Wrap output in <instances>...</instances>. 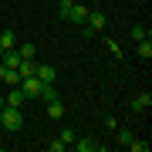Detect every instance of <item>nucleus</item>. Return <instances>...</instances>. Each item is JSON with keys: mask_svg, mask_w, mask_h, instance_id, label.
<instances>
[{"mask_svg": "<svg viewBox=\"0 0 152 152\" xmlns=\"http://www.w3.org/2000/svg\"><path fill=\"white\" fill-rule=\"evenodd\" d=\"M85 34L91 37V34H105V27H108V14L105 10H88V20L81 24Z\"/></svg>", "mask_w": 152, "mask_h": 152, "instance_id": "2", "label": "nucleus"}, {"mask_svg": "<svg viewBox=\"0 0 152 152\" xmlns=\"http://www.w3.org/2000/svg\"><path fill=\"white\" fill-rule=\"evenodd\" d=\"M149 108H152V95H149V91H139L135 98H132V112H135V115L149 112Z\"/></svg>", "mask_w": 152, "mask_h": 152, "instance_id": "6", "label": "nucleus"}, {"mask_svg": "<svg viewBox=\"0 0 152 152\" xmlns=\"http://www.w3.org/2000/svg\"><path fill=\"white\" fill-rule=\"evenodd\" d=\"M125 149H132V152H149V142H142V139H135V135H132Z\"/></svg>", "mask_w": 152, "mask_h": 152, "instance_id": "18", "label": "nucleus"}, {"mask_svg": "<svg viewBox=\"0 0 152 152\" xmlns=\"http://www.w3.org/2000/svg\"><path fill=\"white\" fill-rule=\"evenodd\" d=\"M88 10H91V7H88V4H78V0H75V10H71V17H68V20L81 27V24L88 20Z\"/></svg>", "mask_w": 152, "mask_h": 152, "instance_id": "8", "label": "nucleus"}, {"mask_svg": "<svg viewBox=\"0 0 152 152\" xmlns=\"http://www.w3.org/2000/svg\"><path fill=\"white\" fill-rule=\"evenodd\" d=\"M0 125H4V132H20L24 129V112L14 108V105H4L0 108Z\"/></svg>", "mask_w": 152, "mask_h": 152, "instance_id": "1", "label": "nucleus"}, {"mask_svg": "<svg viewBox=\"0 0 152 152\" xmlns=\"http://www.w3.org/2000/svg\"><path fill=\"white\" fill-rule=\"evenodd\" d=\"M17 88H20V91L27 95V98H41L44 81H37V78H20V85H17Z\"/></svg>", "mask_w": 152, "mask_h": 152, "instance_id": "3", "label": "nucleus"}, {"mask_svg": "<svg viewBox=\"0 0 152 152\" xmlns=\"http://www.w3.org/2000/svg\"><path fill=\"white\" fill-rule=\"evenodd\" d=\"M71 10H75V0H61V4H58V14H61V20H68V17H71Z\"/></svg>", "mask_w": 152, "mask_h": 152, "instance_id": "17", "label": "nucleus"}, {"mask_svg": "<svg viewBox=\"0 0 152 152\" xmlns=\"http://www.w3.org/2000/svg\"><path fill=\"white\" fill-rule=\"evenodd\" d=\"M129 34H132V41H145V37H152V34H149L145 27H142V24H135V27H132Z\"/></svg>", "mask_w": 152, "mask_h": 152, "instance_id": "19", "label": "nucleus"}, {"mask_svg": "<svg viewBox=\"0 0 152 152\" xmlns=\"http://www.w3.org/2000/svg\"><path fill=\"white\" fill-rule=\"evenodd\" d=\"M10 48H17V34L14 31H4V34H0V51H10Z\"/></svg>", "mask_w": 152, "mask_h": 152, "instance_id": "14", "label": "nucleus"}, {"mask_svg": "<svg viewBox=\"0 0 152 152\" xmlns=\"http://www.w3.org/2000/svg\"><path fill=\"white\" fill-rule=\"evenodd\" d=\"M34 71H37V61H20L17 64V75L20 78H34Z\"/></svg>", "mask_w": 152, "mask_h": 152, "instance_id": "15", "label": "nucleus"}, {"mask_svg": "<svg viewBox=\"0 0 152 152\" xmlns=\"http://www.w3.org/2000/svg\"><path fill=\"white\" fill-rule=\"evenodd\" d=\"M135 44H139V48H135V54H139L142 61H152V41L145 37V41H135Z\"/></svg>", "mask_w": 152, "mask_h": 152, "instance_id": "13", "label": "nucleus"}, {"mask_svg": "<svg viewBox=\"0 0 152 152\" xmlns=\"http://www.w3.org/2000/svg\"><path fill=\"white\" fill-rule=\"evenodd\" d=\"M105 44H108V51H112L115 58H122V48H118V41H112V37H108V41H105Z\"/></svg>", "mask_w": 152, "mask_h": 152, "instance_id": "21", "label": "nucleus"}, {"mask_svg": "<svg viewBox=\"0 0 152 152\" xmlns=\"http://www.w3.org/2000/svg\"><path fill=\"white\" fill-rule=\"evenodd\" d=\"M17 54H20V61H34V58H37V48H34V44H20V41H17Z\"/></svg>", "mask_w": 152, "mask_h": 152, "instance_id": "12", "label": "nucleus"}, {"mask_svg": "<svg viewBox=\"0 0 152 152\" xmlns=\"http://www.w3.org/2000/svg\"><path fill=\"white\" fill-rule=\"evenodd\" d=\"M0 64H7V68H17V64H20V54H17V48L0 51Z\"/></svg>", "mask_w": 152, "mask_h": 152, "instance_id": "11", "label": "nucleus"}, {"mask_svg": "<svg viewBox=\"0 0 152 152\" xmlns=\"http://www.w3.org/2000/svg\"><path fill=\"white\" fill-rule=\"evenodd\" d=\"M24 102H27V95H24L20 88H10V91L4 95V105H14V108H20Z\"/></svg>", "mask_w": 152, "mask_h": 152, "instance_id": "9", "label": "nucleus"}, {"mask_svg": "<svg viewBox=\"0 0 152 152\" xmlns=\"http://www.w3.org/2000/svg\"><path fill=\"white\" fill-rule=\"evenodd\" d=\"M34 78H37V81H44V85H54V81H58V71H54V64H41V61H37Z\"/></svg>", "mask_w": 152, "mask_h": 152, "instance_id": "4", "label": "nucleus"}, {"mask_svg": "<svg viewBox=\"0 0 152 152\" xmlns=\"http://www.w3.org/2000/svg\"><path fill=\"white\" fill-rule=\"evenodd\" d=\"M48 118H64V98L61 95L48 98Z\"/></svg>", "mask_w": 152, "mask_h": 152, "instance_id": "7", "label": "nucleus"}, {"mask_svg": "<svg viewBox=\"0 0 152 152\" xmlns=\"http://www.w3.org/2000/svg\"><path fill=\"white\" fill-rule=\"evenodd\" d=\"M129 139H132L129 129H115V142H118V145H129Z\"/></svg>", "mask_w": 152, "mask_h": 152, "instance_id": "20", "label": "nucleus"}, {"mask_svg": "<svg viewBox=\"0 0 152 152\" xmlns=\"http://www.w3.org/2000/svg\"><path fill=\"white\" fill-rule=\"evenodd\" d=\"M58 139H61V145H64V149H71V145H75V139H78V132H75V129H64Z\"/></svg>", "mask_w": 152, "mask_h": 152, "instance_id": "16", "label": "nucleus"}, {"mask_svg": "<svg viewBox=\"0 0 152 152\" xmlns=\"http://www.w3.org/2000/svg\"><path fill=\"white\" fill-rule=\"evenodd\" d=\"M0 108H4V95H0Z\"/></svg>", "mask_w": 152, "mask_h": 152, "instance_id": "22", "label": "nucleus"}, {"mask_svg": "<svg viewBox=\"0 0 152 152\" xmlns=\"http://www.w3.org/2000/svg\"><path fill=\"white\" fill-rule=\"evenodd\" d=\"M71 149H78V152H95V149H102V145H98L91 135H85V139H75V145H71Z\"/></svg>", "mask_w": 152, "mask_h": 152, "instance_id": "10", "label": "nucleus"}, {"mask_svg": "<svg viewBox=\"0 0 152 152\" xmlns=\"http://www.w3.org/2000/svg\"><path fill=\"white\" fill-rule=\"evenodd\" d=\"M0 85H7V88H17V85H20V75H17V68L0 64Z\"/></svg>", "mask_w": 152, "mask_h": 152, "instance_id": "5", "label": "nucleus"}]
</instances>
